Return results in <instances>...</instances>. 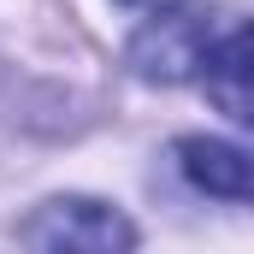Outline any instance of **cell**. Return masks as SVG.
I'll use <instances>...</instances> for the list:
<instances>
[{
  "mask_svg": "<svg viewBox=\"0 0 254 254\" xmlns=\"http://www.w3.org/2000/svg\"><path fill=\"white\" fill-rule=\"evenodd\" d=\"M178 166H184V178L195 190L219 195V201H254V154L219 142V136H184Z\"/></svg>",
  "mask_w": 254,
  "mask_h": 254,
  "instance_id": "3",
  "label": "cell"
},
{
  "mask_svg": "<svg viewBox=\"0 0 254 254\" xmlns=\"http://www.w3.org/2000/svg\"><path fill=\"white\" fill-rule=\"evenodd\" d=\"M207 95L225 119L254 125V24L207 54Z\"/></svg>",
  "mask_w": 254,
  "mask_h": 254,
  "instance_id": "4",
  "label": "cell"
},
{
  "mask_svg": "<svg viewBox=\"0 0 254 254\" xmlns=\"http://www.w3.org/2000/svg\"><path fill=\"white\" fill-rule=\"evenodd\" d=\"M207 54H213V12L195 6V0L154 12L130 36V71L142 83H184L207 65Z\"/></svg>",
  "mask_w": 254,
  "mask_h": 254,
  "instance_id": "1",
  "label": "cell"
},
{
  "mask_svg": "<svg viewBox=\"0 0 254 254\" xmlns=\"http://www.w3.org/2000/svg\"><path fill=\"white\" fill-rule=\"evenodd\" d=\"M18 237H24L30 249H130V243H136V231H130L113 207L83 201V195L48 201Z\"/></svg>",
  "mask_w": 254,
  "mask_h": 254,
  "instance_id": "2",
  "label": "cell"
}]
</instances>
